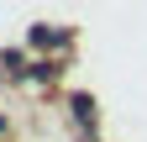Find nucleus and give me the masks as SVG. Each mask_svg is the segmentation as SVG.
Here are the masks:
<instances>
[{"mask_svg":"<svg viewBox=\"0 0 147 142\" xmlns=\"http://www.w3.org/2000/svg\"><path fill=\"white\" fill-rule=\"evenodd\" d=\"M74 116H79V121H95V100H89V95H74Z\"/></svg>","mask_w":147,"mask_h":142,"instance_id":"1","label":"nucleus"}]
</instances>
